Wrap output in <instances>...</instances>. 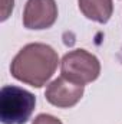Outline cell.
Listing matches in <instances>:
<instances>
[{
    "instance_id": "obj_1",
    "label": "cell",
    "mask_w": 122,
    "mask_h": 124,
    "mask_svg": "<svg viewBox=\"0 0 122 124\" xmlns=\"http://www.w3.org/2000/svg\"><path fill=\"white\" fill-rule=\"evenodd\" d=\"M59 63L58 52L46 43L23 46L10 63L12 75L32 87H43L55 74Z\"/></svg>"
},
{
    "instance_id": "obj_2",
    "label": "cell",
    "mask_w": 122,
    "mask_h": 124,
    "mask_svg": "<svg viewBox=\"0 0 122 124\" xmlns=\"http://www.w3.org/2000/svg\"><path fill=\"white\" fill-rule=\"evenodd\" d=\"M36 97L16 87L4 85L0 90V120L3 124H25L34 111Z\"/></svg>"
},
{
    "instance_id": "obj_3",
    "label": "cell",
    "mask_w": 122,
    "mask_h": 124,
    "mask_svg": "<svg viewBox=\"0 0 122 124\" xmlns=\"http://www.w3.org/2000/svg\"><path fill=\"white\" fill-rule=\"evenodd\" d=\"M62 77L69 81L86 85L93 82L101 74L99 59L85 49H75L68 52L61 61Z\"/></svg>"
},
{
    "instance_id": "obj_4",
    "label": "cell",
    "mask_w": 122,
    "mask_h": 124,
    "mask_svg": "<svg viewBox=\"0 0 122 124\" xmlns=\"http://www.w3.org/2000/svg\"><path fill=\"white\" fill-rule=\"evenodd\" d=\"M58 4L55 0H27L23 10V26L30 31H43L55 25Z\"/></svg>"
},
{
    "instance_id": "obj_5",
    "label": "cell",
    "mask_w": 122,
    "mask_h": 124,
    "mask_svg": "<svg viewBox=\"0 0 122 124\" xmlns=\"http://www.w3.org/2000/svg\"><path fill=\"white\" fill-rule=\"evenodd\" d=\"M83 91L85 85L75 84L61 75L47 85L45 97L52 105L58 108H70L81 101V98L83 97Z\"/></svg>"
},
{
    "instance_id": "obj_6",
    "label": "cell",
    "mask_w": 122,
    "mask_h": 124,
    "mask_svg": "<svg viewBox=\"0 0 122 124\" xmlns=\"http://www.w3.org/2000/svg\"><path fill=\"white\" fill-rule=\"evenodd\" d=\"M83 16L98 23H106L114 13L112 0H78Z\"/></svg>"
},
{
    "instance_id": "obj_7",
    "label": "cell",
    "mask_w": 122,
    "mask_h": 124,
    "mask_svg": "<svg viewBox=\"0 0 122 124\" xmlns=\"http://www.w3.org/2000/svg\"><path fill=\"white\" fill-rule=\"evenodd\" d=\"M32 124H63V123H62L59 118H56V117H53L50 114H39L33 120Z\"/></svg>"
},
{
    "instance_id": "obj_8",
    "label": "cell",
    "mask_w": 122,
    "mask_h": 124,
    "mask_svg": "<svg viewBox=\"0 0 122 124\" xmlns=\"http://www.w3.org/2000/svg\"><path fill=\"white\" fill-rule=\"evenodd\" d=\"M13 3H14V0H3V6H1L3 15H1V20H6L9 17L10 12L13 10Z\"/></svg>"
},
{
    "instance_id": "obj_9",
    "label": "cell",
    "mask_w": 122,
    "mask_h": 124,
    "mask_svg": "<svg viewBox=\"0 0 122 124\" xmlns=\"http://www.w3.org/2000/svg\"><path fill=\"white\" fill-rule=\"evenodd\" d=\"M119 59H121V62H122V48H121V52H119Z\"/></svg>"
}]
</instances>
